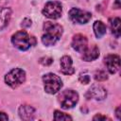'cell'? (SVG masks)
<instances>
[{
    "label": "cell",
    "instance_id": "8992f818",
    "mask_svg": "<svg viewBox=\"0 0 121 121\" xmlns=\"http://www.w3.org/2000/svg\"><path fill=\"white\" fill-rule=\"evenodd\" d=\"M42 12L49 19H59L61 16L62 6L59 1H48L44 5Z\"/></svg>",
    "mask_w": 121,
    "mask_h": 121
},
{
    "label": "cell",
    "instance_id": "9c48e42d",
    "mask_svg": "<svg viewBox=\"0 0 121 121\" xmlns=\"http://www.w3.org/2000/svg\"><path fill=\"white\" fill-rule=\"evenodd\" d=\"M86 96L88 97V99L93 98L95 100H103L107 96V91L101 85L95 84L91 86V88L86 94Z\"/></svg>",
    "mask_w": 121,
    "mask_h": 121
},
{
    "label": "cell",
    "instance_id": "30bf717a",
    "mask_svg": "<svg viewBox=\"0 0 121 121\" xmlns=\"http://www.w3.org/2000/svg\"><path fill=\"white\" fill-rule=\"evenodd\" d=\"M72 47L78 53H83L88 48V40L82 34H76L72 39Z\"/></svg>",
    "mask_w": 121,
    "mask_h": 121
},
{
    "label": "cell",
    "instance_id": "4fadbf2b",
    "mask_svg": "<svg viewBox=\"0 0 121 121\" xmlns=\"http://www.w3.org/2000/svg\"><path fill=\"white\" fill-rule=\"evenodd\" d=\"M99 57V49L96 45H93L91 48H87L82 53V60L85 61H93Z\"/></svg>",
    "mask_w": 121,
    "mask_h": 121
},
{
    "label": "cell",
    "instance_id": "5bb4252c",
    "mask_svg": "<svg viewBox=\"0 0 121 121\" xmlns=\"http://www.w3.org/2000/svg\"><path fill=\"white\" fill-rule=\"evenodd\" d=\"M11 17V9L9 8H0V30L6 27Z\"/></svg>",
    "mask_w": 121,
    "mask_h": 121
},
{
    "label": "cell",
    "instance_id": "7a4b0ae2",
    "mask_svg": "<svg viewBox=\"0 0 121 121\" xmlns=\"http://www.w3.org/2000/svg\"><path fill=\"white\" fill-rule=\"evenodd\" d=\"M11 43L19 50L26 51L35 44V39L34 37L30 36L26 31L20 30L15 32L11 36Z\"/></svg>",
    "mask_w": 121,
    "mask_h": 121
},
{
    "label": "cell",
    "instance_id": "603a6c76",
    "mask_svg": "<svg viewBox=\"0 0 121 121\" xmlns=\"http://www.w3.org/2000/svg\"><path fill=\"white\" fill-rule=\"evenodd\" d=\"M113 7L115 9H119L120 8V0H115V3L113 5Z\"/></svg>",
    "mask_w": 121,
    "mask_h": 121
},
{
    "label": "cell",
    "instance_id": "ac0fdd59",
    "mask_svg": "<svg viewBox=\"0 0 121 121\" xmlns=\"http://www.w3.org/2000/svg\"><path fill=\"white\" fill-rule=\"evenodd\" d=\"M94 78L97 81H103V80H106L108 78V76H107L106 72H104L102 70H98V71H95Z\"/></svg>",
    "mask_w": 121,
    "mask_h": 121
},
{
    "label": "cell",
    "instance_id": "52a82bcc",
    "mask_svg": "<svg viewBox=\"0 0 121 121\" xmlns=\"http://www.w3.org/2000/svg\"><path fill=\"white\" fill-rule=\"evenodd\" d=\"M68 17L73 23L83 25L90 21V19L92 18V14L86 10H82L78 8H72L68 12Z\"/></svg>",
    "mask_w": 121,
    "mask_h": 121
},
{
    "label": "cell",
    "instance_id": "ffe728a7",
    "mask_svg": "<svg viewBox=\"0 0 121 121\" xmlns=\"http://www.w3.org/2000/svg\"><path fill=\"white\" fill-rule=\"evenodd\" d=\"M93 119H94V120H106V119H109V118L106 117V116H103V115H101V114H96L95 116H94Z\"/></svg>",
    "mask_w": 121,
    "mask_h": 121
},
{
    "label": "cell",
    "instance_id": "d6986e66",
    "mask_svg": "<svg viewBox=\"0 0 121 121\" xmlns=\"http://www.w3.org/2000/svg\"><path fill=\"white\" fill-rule=\"evenodd\" d=\"M78 79H79V81H80L82 84H88V83L90 82V80H91V78H90V76H89L86 72H84V73H81V74L79 75Z\"/></svg>",
    "mask_w": 121,
    "mask_h": 121
},
{
    "label": "cell",
    "instance_id": "e0dca14e",
    "mask_svg": "<svg viewBox=\"0 0 121 121\" xmlns=\"http://www.w3.org/2000/svg\"><path fill=\"white\" fill-rule=\"evenodd\" d=\"M54 119L55 120H72V117L60 111H55L54 112Z\"/></svg>",
    "mask_w": 121,
    "mask_h": 121
},
{
    "label": "cell",
    "instance_id": "7c38bea8",
    "mask_svg": "<svg viewBox=\"0 0 121 121\" xmlns=\"http://www.w3.org/2000/svg\"><path fill=\"white\" fill-rule=\"evenodd\" d=\"M18 113L20 118L23 120L29 121L35 118V109L30 105H21L18 110Z\"/></svg>",
    "mask_w": 121,
    "mask_h": 121
},
{
    "label": "cell",
    "instance_id": "8fae6325",
    "mask_svg": "<svg viewBox=\"0 0 121 121\" xmlns=\"http://www.w3.org/2000/svg\"><path fill=\"white\" fill-rule=\"evenodd\" d=\"M60 71L64 75H72L75 72V69L73 67V60L70 56H63L60 59Z\"/></svg>",
    "mask_w": 121,
    "mask_h": 121
},
{
    "label": "cell",
    "instance_id": "6da1fadb",
    "mask_svg": "<svg viewBox=\"0 0 121 121\" xmlns=\"http://www.w3.org/2000/svg\"><path fill=\"white\" fill-rule=\"evenodd\" d=\"M63 28L60 25L52 22H45L43 24V34L42 36V43L45 46L54 45L61 37Z\"/></svg>",
    "mask_w": 121,
    "mask_h": 121
},
{
    "label": "cell",
    "instance_id": "ba28073f",
    "mask_svg": "<svg viewBox=\"0 0 121 121\" xmlns=\"http://www.w3.org/2000/svg\"><path fill=\"white\" fill-rule=\"evenodd\" d=\"M104 64L111 74H114L120 68V58L117 55L109 54L104 58Z\"/></svg>",
    "mask_w": 121,
    "mask_h": 121
},
{
    "label": "cell",
    "instance_id": "5b68a950",
    "mask_svg": "<svg viewBox=\"0 0 121 121\" xmlns=\"http://www.w3.org/2000/svg\"><path fill=\"white\" fill-rule=\"evenodd\" d=\"M59 103L62 109H71L78 101V94L74 90H64L58 96Z\"/></svg>",
    "mask_w": 121,
    "mask_h": 121
},
{
    "label": "cell",
    "instance_id": "9a60e30c",
    "mask_svg": "<svg viewBox=\"0 0 121 121\" xmlns=\"http://www.w3.org/2000/svg\"><path fill=\"white\" fill-rule=\"evenodd\" d=\"M120 24H121V20L118 17H114V18H112V19L110 20V27H111L112 33L116 38H119L120 33H121Z\"/></svg>",
    "mask_w": 121,
    "mask_h": 121
},
{
    "label": "cell",
    "instance_id": "44dd1931",
    "mask_svg": "<svg viewBox=\"0 0 121 121\" xmlns=\"http://www.w3.org/2000/svg\"><path fill=\"white\" fill-rule=\"evenodd\" d=\"M8 119H9L8 115H7L5 112H0V120H8Z\"/></svg>",
    "mask_w": 121,
    "mask_h": 121
},
{
    "label": "cell",
    "instance_id": "3957f363",
    "mask_svg": "<svg viewBox=\"0 0 121 121\" xmlns=\"http://www.w3.org/2000/svg\"><path fill=\"white\" fill-rule=\"evenodd\" d=\"M43 81L44 85V91L50 95H54L58 93L62 87L61 78L53 73L44 74L43 77Z\"/></svg>",
    "mask_w": 121,
    "mask_h": 121
},
{
    "label": "cell",
    "instance_id": "277c9868",
    "mask_svg": "<svg viewBox=\"0 0 121 121\" xmlns=\"http://www.w3.org/2000/svg\"><path fill=\"white\" fill-rule=\"evenodd\" d=\"M26 80V72L21 68H13L5 76V82L11 88H16Z\"/></svg>",
    "mask_w": 121,
    "mask_h": 121
},
{
    "label": "cell",
    "instance_id": "7402d4cb",
    "mask_svg": "<svg viewBox=\"0 0 121 121\" xmlns=\"http://www.w3.org/2000/svg\"><path fill=\"white\" fill-rule=\"evenodd\" d=\"M115 115H116V117H117L118 120L121 119V115H120V107H117V108H116V110H115Z\"/></svg>",
    "mask_w": 121,
    "mask_h": 121
},
{
    "label": "cell",
    "instance_id": "2e32d148",
    "mask_svg": "<svg viewBox=\"0 0 121 121\" xmlns=\"http://www.w3.org/2000/svg\"><path fill=\"white\" fill-rule=\"evenodd\" d=\"M93 29L96 38H101L106 34V26L102 21H95L93 25Z\"/></svg>",
    "mask_w": 121,
    "mask_h": 121
}]
</instances>
